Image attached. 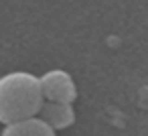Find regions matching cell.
<instances>
[{"label": "cell", "instance_id": "obj_2", "mask_svg": "<svg viewBox=\"0 0 148 136\" xmlns=\"http://www.w3.org/2000/svg\"><path fill=\"white\" fill-rule=\"evenodd\" d=\"M41 91H43V98L47 102H55V104H71L77 100V87H75V81L73 77L67 73V71H61V69H53V71H47L41 79Z\"/></svg>", "mask_w": 148, "mask_h": 136}, {"label": "cell", "instance_id": "obj_4", "mask_svg": "<svg viewBox=\"0 0 148 136\" xmlns=\"http://www.w3.org/2000/svg\"><path fill=\"white\" fill-rule=\"evenodd\" d=\"M2 136H55V130L49 128L41 118H31L4 126Z\"/></svg>", "mask_w": 148, "mask_h": 136}, {"label": "cell", "instance_id": "obj_1", "mask_svg": "<svg viewBox=\"0 0 148 136\" xmlns=\"http://www.w3.org/2000/svg\"><path fill=\"white\" fill-rule=\"evenodd\" d=\"M45 104L39 77L12 71L0 77V122L4 126L37 118Z\"/></svg>", "mask_w": 148, "mask_h": 136}, {"label": "cell", "instance_id": "obj_3", "mask_svg": "<svg viewBox=\"0 0 148 136\" xmlns=\"http://www.w3.org/2000/svg\"><path fill=\"white\" fill-rule=\"evenodd\" d=\"M39 118L53 130H63V128H69L73 122H75V112H73V106L71 104H55V102H45L41 112H39Z\"/></svg>", "mask_w": 148, "mask_h": 136}]
</instances>
